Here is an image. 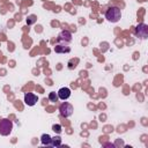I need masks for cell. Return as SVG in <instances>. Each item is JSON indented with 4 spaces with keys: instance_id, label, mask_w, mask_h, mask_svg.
Instances as JSON below:
<instances>
[{
    "instance_id": "obj_2",
    "label": "cell",
    "mask_w": 148,
    "mask_h": 148,
    "mask_svg": "<svg viewBox=\"0 0 148 148\" xmlns=\"http://www.w3.org/2000/svg\"><path fill=\"white\" fill-rule=\"evenodd\" d=\"M12 130H13V123H12V120L6 119V118H3V119L0 120V134L1 135H3V136L9 135L10 132H12Z\"/></svg>"
},
{
    "instance_id": "obj_5",
    "label": "cell",
    "mask_w": 148,
    "mask_h": 148,
    "mask_svg": "<svg viewBox=\"0 0 148 148\" xmlns=\"http://www.w3.org/2000/svg\"><path fill=\"white\" fill-rule=\"evenodd\" d=\"M57 39H58V42H59L60 44H68V43L72 42V34H71L68 30H62V31L58 35Z\"/></svg>"
},
{
    "instance_id": "obj_1",
    "label": "cell",
    "mask_w": 148,
    "mask_h": 148,
    "mask_svg": "<svg viewBox=\"0 0 148 148\" xmlns=\"http://www.w3.org/2000/svg\"><path fill=\"white\" fill-rule=\"evenodd\" d=\"M120 17H121V12L118 7H109L105 12V18L109 22L116 23L120 20Z\"/></svg>"
},
{
    "instance_id": "obj_13",
    "label": "cell",
    "mask_w": 148,
    "mask_h": 148,
    "mask_svg": "<svg viewBox=\"0 0 148 148\" xmlns=\"http://www.w3.org/2000/svg\"><path fill=\"white\" fill-rule=\"evenodd\" d=\"M52 131L56 132L57 134H60V133H61V125H59V124H54V125L52 126Z\"/></svg>"
},
{
    "instance_id": "obj_8",
    "label": "cell",
    "mask_w": 148,
    "mask_h": 148,
    "mask_svg": "<svg viewBox=\"0 0 148 148\" xmlns=\"http://www.w3.org/2000/svg\"><path fill=\"white\" fill-rule=\"evenodd\" d=\"M54 52L56 53H68L71 52V47L68 44H58L54 46Z\"/></svg>"
},
{
    "instance_id": "obj_10",
    "label": "cell",
    "mask_w": 148,
    "mask_h": 148,
    "mask_svg": "<svg viewBox=\"0 0 148 148\" xmlns=\"http://www.w3.org/2000/svg\"><path fill=\"white\" fill-rule=\"evenodd\" d=\"M51 146L53 147H60L61 146V138L60 136H54L51 140Z\"/></svg>"
},
{
    "instance_id": "obj_3",
    "label": "cell",
    "mask_w": 148,
    "mask_h": 148,
    "mask_svg": "<svg viewBox=\"0 0 148 148\" xmlns=\"http://www.w3.org/2000/svg\"><path fill=\"white\" fill-rule=\"evenodd\" d=\"M59 111H60V114L64 117V118H68L72 116L73 113V106L72 104L67 103V102H64L61 103V105L59 106Z\"/></svg>"
},
{
    "instance_id": "obj_12",
    "label": "cell",
    "mask_w": 148,
    "mask_h": 148,
    "mask_svg": "<svg viewBox=\"0 0 148 148\" xmlns=\"http://www.w3.org/2000/svg\"><path fill=\"white\" fill-rule=\"evenodd\" d=\"M49 99H50L51 102H57V101H58V95H57V92H56V91H51V92L49 94Z\"/></svg>"
},
{
    "instance_id": "obj_7",
    "label": "cell",
    "mask_w": 148,
    "mask_h": 148,
    "mask_svg": "<svg viewBox=\"0 0 148 148\" xmlns=\"http://www.w3.org/2000/svg\"><path fill=\"white\" fill-rule=\"evenodd\" d=\"M57 95H58V98H59V99L65 101V99H67V98L71 96V89L67 88V87H62V88H60V89L58 90Z\"/></svg>"
},
{
    "instance_id": "obj_6",
    "label": "cell",
    "mask_w": 148,
    "mask_h": 148,
    "mask_svg": "<svg viewBox=\"0 0 148 148\" xmlns=\"http://www.w3.org/2000/svg\"><path fill=\"white\" fill-rule=\"evenodd\" d=\"M37 101H38V97L35 94H32V92H27L24 95V103L27 105H29V106L35 105L37 103Z\"/></svg>"
},
{
    "instance_id": "obj_9",
    "label": "cell",
    "mask_w": 148,
    "mask_h": 148,
    "mask_svg": "<svg viewBox=\"0 0 148 148\" xmlns=\"http://www.w3.org/2000/svg\"><path fill=\"white\" fill-rule=\"evenodd\" d=\"M51 140H52V138H51L49 134H46V133L40 136V142H42L44 146H51Z\"/></svg>"
},
{
    "instance_id": "obj_4",
    "label": "cell",
    "mask_w": 148,
    "mask_h": 148,
    "mask_svg": "<svg viewBox=\"0 0 148 148\" xmlns=\"http://www.w3.org/2000/svg\"><path fill=\"white\" fill-rule=\"evenodd\" d=\"M135 35H136V37H139L141 39H146L147 36H148V27H147V24H145V23L138 24V27L135 29Z\"/></svg>"
},
{
    "instance_id": "obj_11",
    "label": "cell",
    "mask_w": 148,
    "mask_h": 148,
    "mask_svg": "<svg viewBox=\"0 0 148 148\" xmlns=\"http://www.w3.org/2000/svg\"><path fill=\"white\" fill-rule=\"evenodd\" d=\"M36 21H37V17H36L35 15H29V16L27 17V24H28V25L34 24Z\"/></svg>"
}]
</instances>
